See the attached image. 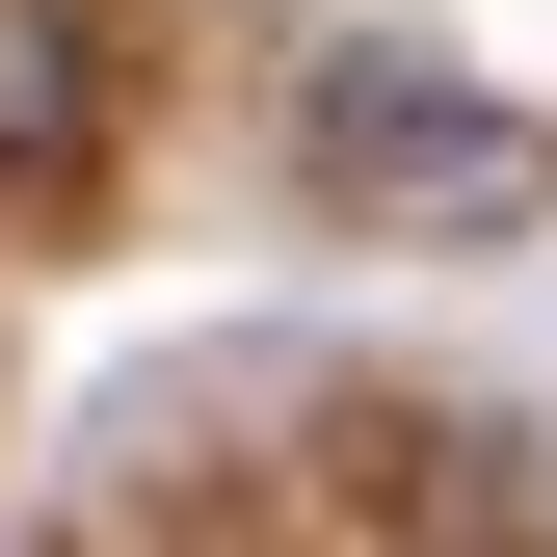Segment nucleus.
Masks as SVG:
<instances>
[{"label": "nucleus", "instance_id": "nucleus-1", "mask_svg": "<svg viewBox=\"0 0 557 557\" xmlns=\"http://www.w3.org/2000/svg\"><path fill=\"white\" fill-rule=\"evenodd\" d=\"M531 133L478 107V81H398V53H345L319 81V186H505Z\"/></svg>", "mask_w": 557, "mask_h": 557}, {"label": "nucleus", "instance_id": "nucleus-2", "mask_svg": "<svg viewBox=\"0 0 557 557\" xmlns=\"http://www.w3.org/2000/svg\"><path fill=\"white\" fill-rule=\"evenodd\" d=\"M107 133V0H0V186H53Z\"/></svg>", "mask_w": 557, "mask_h": 557}]
</instances>
